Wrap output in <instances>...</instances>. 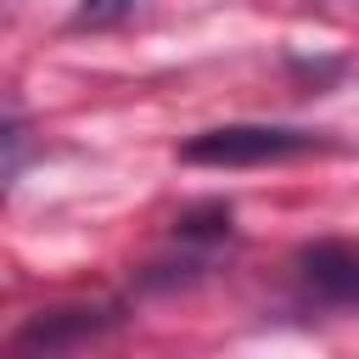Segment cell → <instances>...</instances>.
<instances>
[{"mask_svg":"<svg viewBox=\"0 0 359 359\" xmlns=\"http://www.w3.org/2000/svg\"><path fill=\"white\" fill-rule=\"evenodd\" d=\"M129 11H135V0H84L73 22H79V28H112V22H123Z\"/></svg>","mask_w":359,"mask_h":359,"instance_id":"4","label":"cell"},{"mask_svg":"<svg viewBox=\"0 0 359 359\" xmlns=\"http://www.w3.org/2000/svg\"><path fill=\"white\" fill-rule=\"evenodd\" d=\"M292 275H297L303 297H314L325 309H359V247L314 241L292 258Z\"/></svg>","mask_w":359,"mask_h":359,"instance_id":"2","label":"cell"},{"mask_svg":"<svg viewBox=\"0 0 359 359\" xmlns=\"http://www.w3.org/2000/svg\"><path fill=\"white\" fill-rule=\"evenodd\" d=\"M118 325V309H90V303H73V309H39L17 337H11V348L17 353H62V348H79V342H90V337H101V331H112Z\"/></svg>","mask_w":359,"mask_h":359,"instance_id":"3","label":"cell"},{"mask_svg":"<svg viewBox=\"0 0 359 359\" xmlns=\"http://www.w3.org/2000/svg\"><path fill=\"white\" fill-rule=\"evenodd\" d=\"M6 151H11V157H6V180H17V163H22V123H17V118L6 123Z\"/></svg>","mask_w":359,"mask_h":359,"instance_id":"5","label":"cell"},{"mask_svg":"<svg viewBox=\"0 0 359 359\" xmlns=\"http://www.w3.org/2000/svg\"><path fill=\"white\" fill-rule=\"evenodd\" d=\"M325 151L320 129H286V123H219L202 129L180 146V163L196 168H258V163H286V157H309Z\"/></svg>","mask_w":359,"mask_h":359,"instance_id":"1","label":"cell"}]
</instances>
